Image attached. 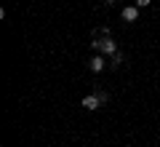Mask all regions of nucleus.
Instances as JSON below:
<instances>
[{
    "label": "nucleus",
    "instance_id": "obj_1",
    "mask_svg": "<svg viewBox=\"0 0 160 147\" xmlns=\"http://www.w3.org/2000/svg\"><path fill=\"white\" fill-rule=\"evenodd\" d=\"M93 48H96V51H102V54H118V45H115V40L112 38H102V40H93Z\"/></svg>",
    "mask_w": 160,
    "mask_h": 147
},
{
    "label": "nucleus",
    "instance_id": "obj_2",
    "mask_svg": "<svg viewBox=\"0 0 160 147\" xmlns=\"http://www.w3.org/2000/svg\"><path fill=\"white\" fill-rule=\"evenodd\" d=\"M102 104H104V102H102V96H99V91H96V94H88L86 99H83V107L91 110V113H93V110H99Z\"/></svg>",
    "mask_w": 160,
    "mask_h": 147
},
{
    "label": "nucleus",
    "instance_id": "obj_3",
    "mask_svg": "<svg viewBox=\"0 0 160 147\" xmlns=\"http://www.w3.org/2000/svg\"><path fill=\"white\" fill-rule=\"evenodd\" d=\"M88 67H91V72H102V70L107 67V64H104V56H102V54H96V56L88 62Z\"/></svg>",
    "mask_w": 160,
    "mask_h": 147
},
{
    "label": "nucleus",
    "instance_id": "obj_4",
    "mask_svg": "<svg viewBox=\"0 0 160 147\" xmlns=\"http://www.w3.org/2000/svg\"><path fill=\"white\" fill-rule=\"evenodd\" d=\"M123 19H126V22H136L139 19V8L136 6H126L123 8Z\"/></svg>",
    "mask_w": 160,
    "mask_h": 147
},
{
    "label": "nucleus",
    "instance_id": "obj_5",
    "mask_svg": "<svg viewBox=\"0 0 160 147\" xmlns=\"http://www.w3.org/2000/svg\"><path fill=\"white\" fill-rule=\"evenodd\" d=\"M123 64V54H112V67H120Z\"/></svg>",
    "mask_w": 160,
    "mask_h": 147
},
{
    "label": "nucleus",
    "instance_id": "obj_6",
    "mask_svg": "<svg viewBox=\"0 0 160 147\" xmlns=\"http://www.w3.org/2000/svg\"><path fill=\"white\" fill-rule=\"evenodd\" d=\"M149 3H152V0H136V8H147Z\"/></svg>",
    "mask_w": 160,
    "mask_h": 147
},
{
    "label": "nucleus",
    "instance_id": "obj_7",
    "mask_svg": "<svg viewBox=\"0 0 160 147\" xmlns=\"http://www.w3.org/2000/svg\"><path fill=\"white\" fill-rule=\"evenodd\" d=\"M104 3H107V6H112V3H118V0H104Z\"/></svg>",
    "mask_w": 160,
    "mask_h": 147
}]
</instances>
